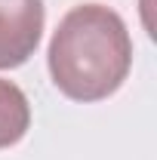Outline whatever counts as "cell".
<instances>
[{
  "mask_svg": "<svg viewBox=\"0 0 157 160\" xmlns=\"http://www.w3.org/2000/svg\"><path fill=\"white\" fill-rule=\"evenodd\" d=\"M49 77L74 102H102L114 96L133 68V40L114 9L80 3L65 12L49 40Z\"/></svg>",
  "mask_w": 157,
  "mask_h": 160,
  "instance_id": "6da1fadb",
  "label": "cell"
},
{
  "mask_svg": "<svg viewBox=\"0 0 157 160\" xmlns=\"http://www.w3.org/2000/svg\"><path fill=\"white\" fill-rule=\"evenodd\" d=\"M43 22V0H0V71L19 68L37 52Z\"/></svg>",
  "mask_w": 157,
  "mask_h": 160,
  "instance_id": "7a4b0ae2",
  "label": "cell"
},
{
  "mask_svg": "<svg viewBox=\"0 0 157 160\" xmlns=\"http://www.w3.org/2000/svg\"><path fill=\"white\" fill-rule=\"evenodd\" d=\"M31 126V105L28 96L16 83L0 77V148H13L25 139Z\"/></svg>",
  "mask_w": 157,
  "mask_h": 160,
  "instance_id": "3957f363",
  "label": "cell"
}]
</instances>
